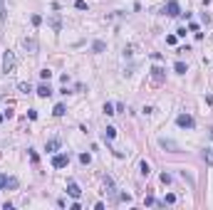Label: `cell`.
Wrapping results in <instances>:
<instances>
[{
    "mask_svg": "<svg viewBox=\"0 0 213 210\" xmlns=\"http://www.w3.org/2000/svg\"><path fill=\"white\" fill-rule=\"evenodd\" d=\"M67 163H70V153H55V158H52L55 168H65Z\"/></svg>",
    "mask_w": 213,
    "mask_h": 210,
    "instance_id": "6da1fadb",
    "label": "cell"
},
{
    "mask_svg": "<svg viewBox=\"0 0 213 210\" xmlns=\"http://www.w3.org/2000/svg\"><path fill=\"white\" fill-rule=\"evenodd\" d=\"M176 124L181 126V129H193V116H188V114H178Z\"/></svg>",
    "mask_w": 213,
    "mask_h": 210,
    "instance_id": "7a4b0ae2",
    "label": "cell"
},
{
    "mask_svg": "<svg viewBox=\"0 0 213 210\" xmlns=\"http://www.w3.org/2000/svg\"><path fill=\"white\" fill-rule=\"evenodd\" d=\"M164 12H166L169 17H176V15H181V7H178L176 0H169V2H166V7H164Z\"/></svg>",
    "mask_w": 213,
    "mask_h": 210,
    "instance_id": "3957f363",
    "label": "cell"
},
{
    "mask_svg": "<svg viewBox=\"0 0 213 210\" xmlns=\"http://www.w3.org/2000/svg\"><path fill=\"white\" fill-rule=\"evenodd\" d=\"M12 67H15V55L7 50V52H5V57H2V69H5V72H12Z\"/></svg>",
    "mask_w": 213,
    "mask_h": 210,
    "instance_id": "277c9868",
    "label": "cell"
},
{
    "mask_svg": "<svg viewBox=\"0 0 213 210\" xmlns=\"http://www.w3.org/2000/svg\"><path fill=\"white\" fill-rule=\"evenodd\" d=\"M0 188H17V178H12V175H0Z\"/></svg>",
    "mask_w": 213,
    "mask_h": 210,
    "instance_id": "5b68a950",
    "label": "cell"
},
{
    "mask_svg": "<svg viewBox=\"0 0 213 210\" xmlns=\"http://www.w3.org/2000/svg\"><path fill=\"white\" fill-rule=\"evenodd\" d=\"M151 82L154 84H161L164 82V69L161 67H151Z\"/></svg>",
    "mask_w": 213,
    "mask_h": 210,
    "instance_id": "8992f818",
    "label": "cell"
},
{
    "mask_svg": "<svg viewBox=\"0 0 213 210\" xmlns=\"http://www.w3.org/2000/svg\"><path fill=\"white\" fill-rule=\"evenodd\" d=\"M67 193H70L72 198H79V195H82V190H79V185H77L74 180H70V183H67Z\"/></svg>",
    "mask_w": 213,
    "mask_h": 210,
    "instance_id": "52a82bcc",
    "label": "cell"
},
{
    "mask_svg": "<svg viewBox=\"0 0 213 210\" xmlns=\"http://www.w3.org/2000/svg\"><path fill=\"white\" fill-rule=\"evenodd\" d=\"M159 143H161V148H166V151H178V143L171 141V139H161Z\"/></svg>",
    "mask_w": 213,
    "mask_h": 210,
    "instance_id": "ba28073f",
    "label": "cell"
},
{
    "mask_svg": "<svg viewBox=\"0 0 213 210\" xmlns=\"http://www.w3.org/2000/svg\"><path fill=\"white\" fill-rule=\"evenodd\" d=\"M52 94V89H50V84H40L37 87V97H42V99H47Z\"/></svg>",
    "mask_w": 213,
    "mask_h": 210,
    "instance_id": "9c48e42d",
    "label": "cell"
},
{
    "mask_svg": "<svg viewBox=\"0 0 213 210\" xmlns=\"http://www.w3.org/2000/svg\"><path fill=\"white\" fill-rule=\"evenodd\" d=\"M60 148V139H52V141H47V153H55Z\"/></svg>",
    "mask_w": 213,
    "mask_h": 210,
    "instance_id": "30bf717a",
    "label": "cell"
},
{
    "mask_svg": "<svg viewBox=\"0 0 213 210\" xmlns=\"http://www.w3.org/2000/svg\"><path fill=\"white\" fill-rule=\"evenodd\" d=\"M114 136H116V129H114V126H106V129H104V139L111 141Z\"/></svg>",
    "mask_w": 213,
    "mask_h": 210,
    "instance_id": "8fae6325",
    "label": "cell"
},
{
    "mask_svg": "<svg viewBox=\"0 0 213 210\" xmlns=\"http://www.w3.org/2000/svg\"><path fill=\"white\" fill-rule=\"evenodd\" d=\"M174 69H176V74H186V72H188V67H186V64H183V62L178 60L176 64H174Z\"/></svg>",
    "mask_w": 213,
    "mask_h": 210,
    "instance_id": "7c38bea8",
    "label": "cell"
},
{
    "mask_svg": "<svg viewBox=\"0 0 213 210\" xmlns=\"http://www.w3.org/2000/svg\"><path fill=\"white\" fill-rule=\"evenodd\" d=\"M203 158H206V163L213 166V148H203Z\"/></svg>",
    "mask_w": 213,
    "mask_h": 210,
    "instance_id": "4fadbf2b",
    "label": "cell"
},
{
    "mask_svg": "<svg viewBox=\"0 0 213 210\" xmlns=\"http://www.w3.org/2000/svg\"><path fill=\"white\" fill-rule=\"evenodd\" d=\"M139 171H141V175H149L151 173V166H149L146 161H141V163H139Z\"/></svg>",
    "mask_w": 213,
    "mask_h": 210,
    "instance_id": "5bb4252c",
    "label": "cell"
},
{
    "mask_svg": "<svg viewBox=\"0 0 213 210\" xmlns=\"http://www.w3.org/2000/svg\"><path fill=\"white\" fill-rule=\"evenodd\" d=\"M104 42H102V40H97V42H94V45H92V50H94V52H104Z\"/></svg>",
    "mask_w": 213,
    "mask_h": 210,
    "instance_id": "9a60e30c",
    "label": "cell"
},
{
    "mask_svg": "<svg viewBox=\"0 0 213 210\" xmlns=\"http://www.w3.org/2000/svg\"><path fill=\"white\" fill-rule=\"evenodd\" d=\"M65 111H67V109H65V104H57L55 109H52V114H55V116H62Z\"/></svg>",
    "mask_w": 213,
    "mask_h": 210,
    "instance_id": "2e32d148",
    "label": "cell"
},
{
    "mask_svg": "<svg viewBox=\"0 0 213 210\" xmlns=\"http://www.w3.org/2000/svg\"><path fill=\"white\" fill-rule=\"evenodd\" d=\"M40 77H42L45 82H50V77H52V72H50V69H40Z\"/></svg>",
    "mask_w": 213,
    "mask_h": 210,
    "instance_id": "e0dca14e",
    "label": "cell"
},
{
    "mask_svg": "<svg viewBox=\"0 0 213 210\" xmlns=\"http://www.w3.org/2000/svg\"><path fill=\"white\" fill-rule=\"evenodd\" d=\"M166 203H169V205H171V203H176V195H174V193H169V195L164 198V205H166Z\"/></svg>",
    "mask_w": 213,
    "mask_h": 210,
    "instance_id": "ac0fdd59",
    "label": "cell"
},
{
    "mask_svg": "<svg viewBox=\"0 0 213 210\" xmlns=\"http://www.w3.org/2000/svg\"><path fill=\"white\" fill-rule=\"evenodd\" d=\"M74 7H77V10H87V2H84V0H77Z\"/></svg>",
    "mask_w": 213,
    "mask_h": 210,
    "instance_id": "d6986e66",
    "label": "cell"
},
{
    "mask_svg": "<svg viewBox=\"0 0 213 210\" xmlns=\"http://www.w3.org/2000/svg\"><path fill=\"white\" fill-rule=\"evenodd\" d=\"M89 161H92V158H89V153H82V156H79V163H84V166H87Z\"/></svg>",
    "mask_w": 213,
    "mask_h": 210,
    "instance_id": "ffe728a7",
    "label": "cell"
},
{
    "mask_svg": "<svg viewBox=\"0 0 213 210\" xmlns=\"http://www.w3.org/2000/svg\"><path fill=\"white\" fill-rule=\"evenodd\" d=\"M104 114H116V111H114V106L109 104V102H106V104H104Z\"/></svg>",
    "mask_w": 213,
    "mask_h": 210,
    "instance_id": "44dd1931",
    "label": "cell"
},
{
    "mask_svg": "<svg viewBox=\"0 0 213 210\" xmlns=\"http://www.w3.org/2000/svg\"><path fill=\"white\" fill-rule=\"evenodd\" d=\"M119 200H124V203H131V195H129V193H121V195H119Z\"/></svg>",
    "mask_w": 213,
    "mask_h": 210,
    "instance_id": "7402d4cb",
    "label": "cell"
},
{
    "mask_svg": "<svg viewBox=\"0 0 213 210\" xmlns=\"http://www.w3.org/2000/svg\"><path fill=\"white\" fill-rule=\"evenodd\" d=\"M161 183H166V185H169V183H171V175H169V173H161Z\"/></svg>",
    "mask_w": 213,
    "mask_h": 210,
    "instance_id": "603a6c76",
    "label": "cell"
},
{
    "mask_svg": "<svg viewBox=\"0 0 213 210\" xmlns=\"http://www.w3.org/2000/svg\"><path fill=\"white\" fill-rule=\"evenodd\" d=\"M32 25H35V27H37V25H42V17H40V15H32Z\"/></svg>",
    "mask_w": 213,
    "mask_h": 210,
    "instance_id": "cb8c5ba5",
    "label": "cell"
},
{
    "mask_svg": "<svg viewBox=\"0 0 213 210\" xmlns=\"http://www.w3.org/2000/svg\"><path fill=\"white\" fill-rule=\"evenodd\" d=\"M144 205H159V203H156V200H154V198H151V195H149V198H146V200H144Z\"/></svg>",
    "mask_w": 213,
    "mask_h": 210,
    "instance_id": "d4e9b609",
    "label": "cell"
},
{
    "mask_svg": "<svg viewBox=\"0 0 213 210\" xmlns=\"http://www.w3.org/2000/svg\"><path fill=\"white\" fill-rule=\"evenodd\" d=\"M2 119H5V114H0V124H2Z\"/></svg>",
    "mask_w": 213,
    "mask_h": 210,
    "instance_id": "484cf974",
    "label": "cell"
}]
</instances>
